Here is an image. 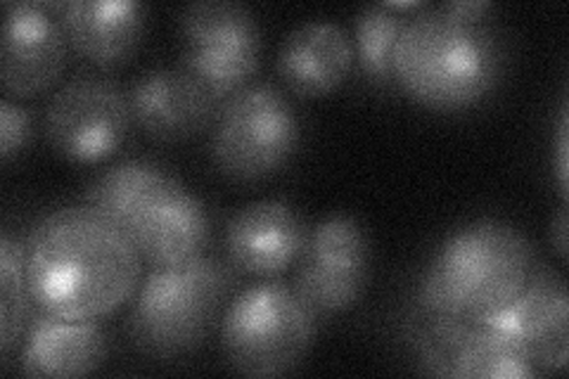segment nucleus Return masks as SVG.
Returning a JSON list of instances; mask_svg holds the SVG:
<instances>
[{
  "label": "nucleus",
  "mask_w": 569,
  "mask_h": 379,
  "mask_svg": "<svg viewBox=\"0 0 569 379\" xmlns=\"http://www.w3.org/2000/svg\"><path fill=\"white\" fill-rule=\"evenodd\" d=\"M24 259L36 311L67 320L112 316L142 276L129 235L88 205L43 216L24 242Z\"/></svg>",
  "instance_id": "f257e3e1"
},
{
  "label": "nucleus",
  "mask_w": 569,
  "mask_h": 379,
  "mask_svg": "<svg viewBox=\"0 0 569 379\" xmlns=\"http://www.w3.org/2000/svg\"><path fill=\"white\" fill-rule=\"evenodd\" d=\"M506 43L487 22H468L439 6L416 12L395 48L397 86L435 112H460L487 100L506 74Z\"/></svg>",
  "instance_id": "f03ea898"
},
{
  "label": "nucleus",
  "mask_w": 569,
  "mask_h": 379,
  "mask_svg": "<svg viewBox=\"0 0 569 379\" xmlns=\"http://www.w3.org/2000/svg\"><path fill=\"white\" fill-rule=\"evenodd\" d=\"M533 273V249L520 228L479 219L441 242L418 287V309L482 322L522 295Z\"/></svg>",
  "instance_id": "7ed1b4c3"
},
{
  "label": "nucleus",
  "mask_w": 569,
  "mask_h": 379,
  "mask_svg": "<svg viewBox=\"0 0 569 379\" xmlns=\"http://www.w3.org/2000/svg\"><path fill=\"white\" fill-rule=\"evenodd\" d=\"M233 285V270L204 255L181 266L152 268L138 285L127 320L131 341L154 358L192 353L217 325Z\"/></svg>",
  "instance_id": "20e7f679"
},
{
  "label": "nucleus",
  "mask_w": 569,
  "mask_h": 379,
  "mask_svg": "<svg viewBox=\"0 0 569 379\" xmlns=\"http://www.w3.org/2000/svg\"><path fill=\"white\" fill-rule=\"evenodd\" d=\"M318 332V318L292 285L247 287L221 318L226 363L247 377H282L305 363Z\"/></svg>",
  "instance_id": "39448f33"
},
{
  "label": "nucleus",
  "mask_w": 569,
  "mask_h": 379,
  "mask_svg": "<svg viewBox=\"0 0 569 379\" xmlns=\"http://www.w3.org/2000/svg\"><path fill=\"white\" fill-rule=\"evenodd\" d=\"M301 140L292 102L271 83H249L230 96L213 121L211 154L236 183H259L290 164Z\"/></svg>",
  "instance_id": "423d86ee"
},
{
  "label": "nucleus",
  "mask_w": 569,
  "mask_h": 379,
  "mask_svg": "<svg viewBox=\"0 0 569 379\" xmlns=\"http://www.w3.org/2000/svg\"><path fill=\"white\" fill-rule=\"evenodd\" d=\"M181 67L228 100L249 86L261 58L254 12L233 0H200L181 12Z\"/></svg>",
  "instance_id": "0eeeda50"
},
{
  "label": "nucleus",
  "mask_w": 569,
  "mask_h": 379,
  "mask_svg": "<svg viewBox=\"0 0 569 379\" xmlns=\"http://www.w3.org/2000/svg\"><path fill=\"white\" fill-rule=\"evenodd\" d=\"M131 100L119 83L81 74L50 98L43 117L48 146L71 164L114 157L131 131Z\"/></svg>",
  "instance_id": "6e6552de"
},
{
  "label": "nucleus",
  "mask_w": 569,
  "mask_h": 379,
  "mask_svg": "<svg viewBox=\"0 0 569 379\" xmlns=\"http://www.w3.org/2000/svg\"><path fill=\"white\" fill-rule=\"evenodd\" d=\"M292 290L316 318L351 311L368 290L372 247L363 223L347 213L318 221L295 263Z\"/></svg>",
  "instance_id": "1a4fd4ad"
},
{
  "label": "nucleus",
  "mask_w": 569,
  "mask_h": 379,
  "mask_svg": "<svg viewBox=\"0 0 569 379\" xmlns=\"http://www.w3.org/2000/svg\"><path fill=\"white\" fill-rule=\"evenodd\" d=\"M58 8L60 3H6L0 81L10 98L41 96L60 81L69 41Z\"/></svg>",
  "instance_id": "9d476101"
},
{
  "label": "nucleus",
  "mask_w": 569,
  "mask_h": 379,
  "mask_svg": "<svg viewBox=\"0 0 569 379\" xmlns=\"http://www.w3.org/2000/svg\"><path fill=\"white\" fill-rule=\"evenodd\" d=\"M482 322L512 339L539 375L567 366L569 299L565 282L556 273H531L522 295Z\"/></svg>",
  "instance_id": "9b49d317"
},
{
  "label": "nucleus",
  "mask_w": 569,
  "mask_h": 379,
  "mask_svg": "<svg viewBox=\"0 0 569 379\" xmlns=\"http://www.w3.org/2000/svg\"><path fill=\"white\" fill-rule=\"evenodd\" d=\"M129 100L140 131L162 142H181L202 133L223 107V100L183 67H159L142 74Z\"/></svg>",
  "instance_id": "f8f14e48"
},
{
  "label": "nucleus",
  "mask_w": 569,
  "mask_h": 379,
  "mask_svg": "<svg viewBox=\"0 0 569 379\" xmlns=\"http://www.w3.org/2000/svg\"><path fill=\"white\" fill-rule=\"evenodd\" d=\"M307 235L309 228L292 205L261 200L242 207L230 219L226 251L240 273L269 280L299 261Z\"/></svg>",
  "instance_id": "ddd939ff"
},
{
  "label": "nucleus",
  "mask_w": 569,
  "mask_h": 379,
  "mask_svg": "<svg viewBox=\"0 0 569 379\" xmlns=\"http://www.w3.org/2000/svg\"><path fill=\"white\" fill-rule=\"evenodd\" d=\"M356 62L351 36L335 22L311 20L284 36L278 50V77L290 93L316 100L335 93Z\"/></svg>",
  "instance_id": "4468645a"
},
{
  "label": "nucleus",
  "mask_w": 569,
  "mask_h": 379,
  "mask_svg": "<svg viewBox=\"0 0 569 379\" xmlns=\"http://www.w3.org/2000/svg\"><path fill=\"white\" fill-rule=\"evenodd\" d=\"M71 50L96 67L127 64L146 36L148 12L136 0H69L58 8Z\"/></svg>",
  "instance_id": "2eb2a0df"
},
{
  "label": "nucleus",
  "mask_w": 569,
  "mask_h": 379,
  "mask_svg": "<svg viewBox=\"0 0 569 379\" xmlns=\"http://www.w3.org/2000/svg\"><path fill=\"white\" fill-rule=\"evenodd\" d=\"M140 259L152 268L181 266L204 255L209 242V213L204 205L178 180L140 213L129 230Z\"/></svg>",
  "instance_id": "dca6fc26"
},
{
  "label": "nucleus",
  "mask_w": 569,
  "mask_h": 379,
  "mask_svg": "<svg viewBox=\"0 0 569 379\" xmlns=\"http://www.w3.org/2000/svg\"><path fill=\"white\" fill-rule=\"evenodd\" d=\"M107 358V335L98 320H67L36 311L24 332L22 372L29 377H86Z\"/></svg>",
  "instance_id": "f3484780"
},
{
  "label": "nucleus",
  "mask_w": 569,
  "mask_h": 379,
  "mask_svg": "<svg viewBox=\"0 0 569 379\" xmlns=\"http://www.w3.org/2000/svg\"><path fill=\"white\" fill-rule=\"evenodd\" d=\"M173 176L152 161H121L107 169L86 192V205L102 213L129 235L133 223L140 219L159 195L171 183Z\"/></svg>",
  "instance_id": "a211bd4d"
},
{
  "label": "nucleus",
  "mask_w": 569,
  "mask_h": 379,
  "mask_svg": "<svg viewBox=\"0 0 569 379\" xmlns=\"http://www.w3.org/2000/svg\"><path fill=\"white\" fill-rule=\"evenodd\" d=\"M408 22L406 14L387 6H370L356 14L353 56L366 79L378 88H395V48Z\"/></svg>",
  "instance_id": "6ab92c4d"
},
{
  "label": "nucleus",
  "mask_w": 569,
  "mask_h": 379,
  "mask_svg": "<svg viewBox=\"0 0 569 379\" xmlns=\"http://www.w3.org/2000/svg\"><path fill=\"white\" fill-rule=\"evenodd\" d=\"M458 379H529L539 377L525 351L506 335L477 322L456 360Z\"/></svg>",
  "instance_id": "aec40b11"
},
{
  "label": "nucleus",
  "mask_w": 569,
  "mask_h": 379,
  "mask_svg": "<svg viewBox=\"0 0 569 379\" xmlns=\"http://www.w3.org/2000/svg\"><path fill=\"white\" fill-rule=\"evenodd\" d=\"M36 306L27 285L24 242L6 230L0 235V349L3 356L17 347L24 337Z\"/></svg>",
  "instance_id": "412c9836"
},
{
  "label": "nucleus",
  "mask_w": 569,
  "mask_h": 379,
  "mask_svg": "<svg viewBox=\"0 0 569 379\" xmlns=\"http://www.w3.org/2000/svg\"><path fill=\"white\" fill-rule=\"evenodd\" d=\"M477 322L427 313L416 306L411 316V341L422 370L439 377H453L462 345Z\"/></svg>",
  "instance_id": "4be33fe9"
},
{
  "label": "nucleus",
  "mask_w": 569,
  "mask_h": 379,
  "mask_svg": "<svg viewBox=\"0 0 569 379\" xmlns=\"http://www.w3.org/2000/svg\"><path fill=\"white\" fill-rule=\"evenodd\" d=\"M31 140V117L22 104L3 98L0 102V161H10L20 154Z\"/></svg>",
  "instance_id": "5701e85b"
},
{
  "label": "nucleus",
  "mask_w": 569,
  "mask_h": 379,
  "mask_svg": "<svg viewBox=\"0 0 569 379\" xmlns=\"http://www.w3.org/2000/svg\"><path fill=\"white\" fill-rule=\"evenodd\" d=\"M443 12H449L458 20H468V22H487L489 14L493 12L491 3H485V0H462V3H443L439 6Z\"/></svg>",
  "instance_id": "b1692460"
},
{
  "label": "nucleus",
  "mask_w": 569,
  "mask_h": 379,
  "mask_svg": "<svg viewBox=\"0 0 569 379\" xmlns=\"http://www.w3.org/2000/svg\"><path fill=\"white\" fill-rule=\"evenodd\" d=\"M558 188L562 200H567V104H562L558 129Z\"/></svg>",
  "instance_id": "393cba45"
},
{
  "label": "nucleus",
  "mask_w": 569,
  "mask_h": 379,
  "mask_svg": "<svg viewBox=\"0 0 569 379\" xmlns=\"http://www.w3.org/2000/svg\"><path fill=\"white\" fill-rule=\"evenodd\" d=\"M550 232H553V245L558 249V255L567 259V211L565 209L558 213V221L553 223V228H550Z\"/></svg>",
  "instance_id": "a878e982"
}]
</instances>
